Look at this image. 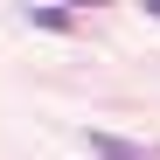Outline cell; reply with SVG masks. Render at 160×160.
I'll list each match as a JSON object with an SVG mask.
<instances>
[{
	"instance_id": "cell-4",
	"label": "cell",
	"mask_w": 160,
	"mask_h": 160,
	"mask_svg": "<svg viewBox=\"0 0 160 160\" xmlns=\"http://www.w3.org/2000/svg\"><path fill=\"white\" fill-rule=\"evenodd\" d=\"M146 14H153V21H160V0H146Z\"/></svg>"
},
{
	"instance_id": "cell-2",
	"label": "cell",
	"mask_w": 160,
	"mask_h": 160,
	"mask_svg": "<svg viewBox=\"0 0 160 160\" xmlns=\"http://www.w3.org/2000/svg\"><path fill=\"white\" fill-rule=\"evenodd\" d=\"M91 153H98V160H146V153H132L118 132H91Z\"/></svg>"
},
{
	"instance_id": "cell-1",
	"label": "cell",
	"mask_w": 160,
	"mask_h": 160,
	"mask_svg": "<svg viewBox=\"0 0 160 160\" xmlns=\"http://www.w3.org/2000/svg\"><path fill=\"white\" fill-rule=\"evenodd\" d=\"M28 7H35V0H28ZM35 28L42 35H77V21H70V7H49V0H42V7H35Z\"/></svg>"
},
{
	"instance_id": "cell-3",
	"label": "cell",
	"mask_w": 160,
	"mask_h": 160,
	"mask_svg": "<svg viewBox=\"0 0 160 160\" xmlns=\"http://www.w3.org/2000/svg\"><path fill=\"white\" fill-rule=\"evenodd\" d=\"M49 7H104V0H49Z\"/></svg>"
}]
</instances>
